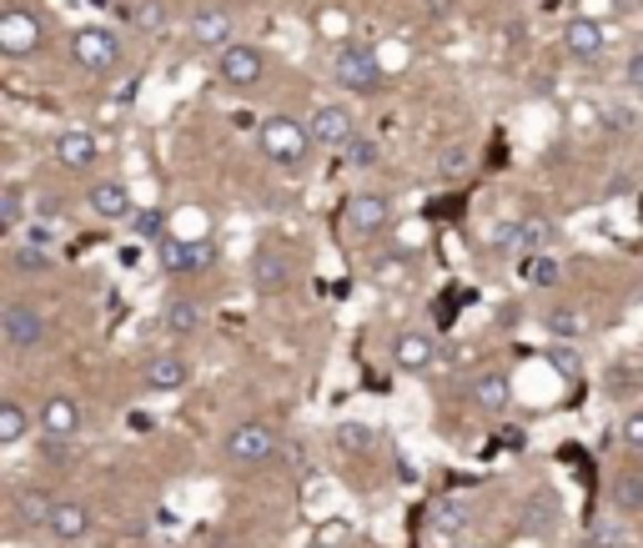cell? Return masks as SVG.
Returning a JSON list of instances; mask_svg holds the SVG:
<instances>
[{
    "mask_svg": "<svg viewBox=\"0 0 643 548\" xmlns=\"http://www.w3.org/2000/svg\"><path fill=\"white\" fill-rule=\"evenodd\" d=\"M71 61L81 71H91V76H106V71L121 66V35L106 31V25H81L71 35Z\"/></svg>",
    "mask_w": 643,
    "mask_h": 548,
    "instance_id": "5",
    "label": "cell"
},
{
    "mask_svg": "<svg viewBox=\"0 0 643 548\" xmlns=\"http://www.w3.org/2000/svg\"><path fill=\"white\" fill-rule=\"evenodd\" d=\"M156 262H162L166 277L207 272V267L217 262V241L211 237H162L156 241Z\"/></svg>",
    "mask_w": 643,
    "mask_h": 548,
    "instance_id": "4",
    "label": "cell"
},
{
    "mask_svg": "<svg viewBox=\"0 0 643 548\" xmlns=\"http://www.w3.org/2000/svg\"><path fill=\"white\" fill-rule=\"evenodd\" d=\"M132 227L142 231L146 241H162V237H166V221H162V211H136V217H132Z\"/></svg>",
    "mask_w": 643,
    "mask_h": 548,
    "instance_id": "35",
    "label": "cell"
},
{
    "mask_svg": "<svg viewBox=\"0 0 643 548\" xmlns=\"http://www.w3.org/2000/svg\"><path fill=\"white\" fill-rule=\"evenodd\" d=\"M307 132L322 152H348L357 142V116H352L342 101H317L312 116H307Z\"/></svg>",
    "mask_w": 643,
    "mask_h": 548,
    "instance_id": "6",
    "label": "cell"
},
{
    "mask_svg": "<svg viewBox=\"0 0 643 548\" xmlns=\"http://www.w3.org/2000/svg\"><path fill=\"white\" fill-rule=\"evenodd\" d=\"M221 453H227L231 468H257V463H267L277 453V428L262 423V417H247V423H237V428L227 433Z\"/></svg>",
    "mask_w": 643,
    "mask_h": 548,
    "instance_id": "3",
    "label": "cell"
},
{
    "mask_svg": "<svg viewBox=\"0 0 643 548\" xmlns=\"http://www.w3.org/2000/svg\"><path fill=\"white\" fill-rule=\"evenodd\" d=\"M338 443L348 453H367L372 448V428H357V423H348V428H338Z\"/></svg>",
    "mask_w": 643,
    "mask_h": 548,
    "instance_id": "34",
    "label": "cell"
},
{
    "mask_svg": "<svg viewBox=\"0 0 643 548\" xmlns=\"http://www.w3.org/2000/svg\"><path fill=\"white\" fill-rule=\"evenodd\" d=\"M312 548H338V544H328V538H317V544Z\"/></svg>",
    "mask_w": 643,
    "mask_h": 548,
    "instance_id": "42",
    "label": "cell"
},
{
    "mask_svg": "<svg viewBox=\"0 0 643 548\" xmlns=\"http://www.w3.org/2000/svg\"><path fill=\"white\" fill-rule=\"evenodd\" d=\"M377 142H352L348 146V166H377Z\"/></svg>",
    "mask_w": 643,
    "mask_h": 548,
    "instance_id": "36",
    "label": "cell"
},
{
    "mask_svg": "<svg viewBox=\"0 0 643 548\" xmlns=\"http://www.w3.org/2000/svg\"><path fill=\"white\" fill-rule=\"evenodd\" d=\"M312 132H307V121L297 116H267L262 126H257V152H262L267 166H277V172H302L307 162H312Z\"/></svg>",
    "mask_w": 643,
    "mask_h": 548,
    "instance_id": "1",
    "label": "cell"
},
{
    "mask_svg": "<svg viewBox=\"0 0 643 548\" xmlns=\"http://www.w3.org/2000/svg\"><path fill=\"white\" fill-rule=\"evenodd\" d=\"M543 328L553 332V338L573 342V338H583V332H589V318H583V308H568V302H558V308L543 312Z\"/></svg>",
    "mask_w": 643,
    "mask_h": 548,
    "instance_id": "30",
    "label": "cell"
},
{
    "mask_svg": "<svg viewBox=\"0 0 643 548\" xmlns=\"http://www.w3.org/2000/svg\"><path fill=\"white\" fill-rule=\"evenodd\" d=\"M563 51L573 55V61H599L603 51H609V31H603V21H593V15H568L563 21Z\"/></svg>",
    "mask_w": 643,
    "mask_h": 548,
    "instance_id": "13",
    "label": "cell"
},
{
    "mask_svg": "<svg viewBox=\"0 0 643 548\" xmlns=\"http://www.w3.org/2000/svg\"><path fill=\"white\" fill-rule=\"evenodd\" d=\"M473 407L488 417H502L512 407V383L508 373H478V383H473Z\"/></svg>",
    "mask_w": 643,
    "mask_h": 548,
    "instance_id": "20",
    "label": "cell"
},
{
    "mask_svg": "<svg viewBox=\"0 0 643 548\" xmlns=\"http://www.w3.org/2000/svg\"><path fill=\"white\" fill-rule=\"evenodd\" d=\"M518 237H523L528 252H548V247H553V221H548V217H523V221H518Z\"/></svg>",
    "mask_w": 643,
    "mask_h": 548,
    "instance_id": "32",
    "label": "cell"
},
{
    "mask_svg": "<svg viewBox=\"0 0 643 548\" xmlns=\"http://www.w3.org/2000/svg\"><path fill=\"white\" fill-rule=\"evenodd\" d=\"M45 332H51V322L41 318V308H31V302H6V312H0V342L11 352L41 348Z\"/></svg>",
    "mask_w": 643,
    "mask_h": 548,
    "instance_id": "9",
    "label": "cell"
},
{
    "mask_svg": "<svg viewBox=\"0 0 643 548\" xmlns=\"http://www.w3.org/2000/svg\"><path fill=\"white\" fill-rule=\"evenodd\" d=\"M86 528H91V508L61 498V504H55V514H51V524H45V534H51L55 544H76V538H86Z\"/></svg>",
    "mask_w": 643,
    "mask_h": 548,
    "instance_id": "21",
    "label": "cell"
},
{
    "mask_svg": "<svg viewBox=\"0 0 643 548\" xmlns=\"http://www.w3.org/2000/svg\"><path fill=\"white\" fill-rule=\"evenodd\" d=\"M191 41L201 45V51H227V45H237V21H231V11H197V21H191Z\"/></svg>",
    "mask_w": 643,
    "mask_h": 548,
    "instance_id": "19",
    "label": "cell"
},
{
    "mask_svg": "<svg viewBox=\"0 0 643 548\" xmlns=\"http://www.w3.org/2000/svg\"><path fill=\"white\" fill-rule=\"evenodd\" d=\"M342 227H348L357 241L382 237V231L393 227V201L382 197V192H352L348 207H342Z\"/></svg>",
    "mask_w": 643,
    "mask_h": 548,
    "instance_id": "7",
    "label": "cell"
},
{
    "mask_svg": "<svg viewBox=\"0 0 643 548\" xmlns=\"http://www.w3.org/2000/svg\"><path fill=\"white\" fill-rule=\"evenodd\" d=\"M25 211H31V192H25L21 182H6V187H0V231L15 237V231L25 227Z\"/></svg>",
    "mask_w": 643,
    "mask_h": 548,
    "instance_id": "26",
    "label": "cell"
},
{
    "mask_svg": "<svg viewBox=\"0 0 643 548\" xmlns=\"http://www.w3.org/2000/svg\"><path fill=\"white\" fill-rule=\"evenodd\" d=\"M623 81H629L633 96H643V51L629 55V66H623Z\"/></svg>",
    "mask_w": 643,
    "mask_h": 548,
    "instance_id": "37",
    "label": "cell"
},
{
    "mask_svg": "<svg viewBox=\"0 0 643 548\" xmlns=\"http://www.w3.org/2000/svg\"><path fill=\"white\" fill-rule=\"evenodd\" d=\"M417 277V257L413 252H382V257H372V282L377 287H407Z\"/></svg>",
    "mask_w": 643,
    "mask_h": 548,
    "instance_id": "24",
    "label": "cell"
},
{
    "mask_svg": "<svg viewBox=\"0 0 643 548\" xmlns=\"http://www.w3.org/2000/svg\"><path fill=\"white\" fill-rule=\"evenodd\" d=\"M427 534L437 538V544H453V538L468 534V508L463 504H437L433 518H427Z\"/></svg>",
    "mask_w": 643,
    "mask_h": 548,
    "instance_id": "27",
    "label": "cell"
},
{
    "mask_svg": "<svg viewBox=\"0 0 643 548\" xmlns=\"http://www.w3.org/2000/svg\"><path fill=\"white\" fill-rule=\"evenodd\" d=\"M609 126H613V132H629V126H633V116H629V111H623V106H613V111H609Z\"/></svg>",
    "mask_w": 643,
    "mask_h": 548,
    "instance_id": "40",
    "label": "cell"
},
{
    "mask_svg": "<svg viewBox=\"0 0 643 548\" xmlns=\"http://www.w3.org/2000/svg\"><path fill=\"white\" fill-rule=\"evenodd\" d=\"M619 438L629 453H643V407H633V413H623L619 423Z\"/></svg>",
    "mask_w": 643,
    "mask_h": 548,
    "instance_id": "33",
    "label": "cell"
},
{
    "mask_svg": "<svg viewBox=\"0 0 643 548\" xmlns=\"http://www.w3.org/2000/svg\"><path fill=\"white\" fill-rule=\"evenodd\" d=\"M287 282H292V257L282 252V247H257V257H251V287L262 297H272V292H287Z\"/></svg>",
    "mask_w": 643,
    "mask_h": 548,
    "instance_id": "16",
    "label": "cell"
},
{
    "mask_svg": "<svg viewBox=\"0 0 643 548\" xmlns=\"http://www.w3.org/2000/svg\"><path fill=\"white\" fill-rule=\"evenodd\" d=\"M25 433H31V413H25V403L21 397H6V403H0V448L25 443Z\"/></svg>",
    "mask_w": 643,
    "mask_h": 548,
    "instance_id": "29",
    "label": "cell"
},
{
    "mask_svg": "<svg viewBox=\"0 0 643 548\" xmlns=\"http://www.w3.org/2000/svg\"><path fill=\"white\" fill-rule=\"evenodd\" d=\"M443 166H447V172H453V176H458L463 166H468V156H463V152H447V162H443Z\"/></svg>",
    "mask_w": 643,
    "mask_h": 548,
    "instance_id": "41",
    "label": "cell"
},
{
    "mask_svg": "<svg viewBox=\"0 0 643 548\" xmlns=\"http://www.w3.org/2000/svg\"><path fill=\"white\" fill-rule=\"evenodd\" d=\"M609 498L623 508V514H643V473L639 468H619L609 483Z\"/></svg>",
    "mask_w": 643,
    "mask_h": 548,
    "instance_id": "28",
    "label": "cell"
},
{
    "mask_svg": "<svg viewBox=\"0 0 643 548\" xmlns=\"http://www.w3.org/2000/svg\"><path fill=\"white\" fill-rule=\"evenodd\" d=\"M86 211L101 221H132L136 217V197L126 182H116V176H101V182H91L86 187Z\"/></svg>",
    "mask_w": 643,
    "mask_h": 548,
    "instance_id": "12",
    "label": "cell"
},
{
    "mask_svg": "<svg viewBox=\"0 0 643 548\" xmlns=\"http://www.w3.org/2000/svg\"><path fill=\"white\" fill-rule=\"evenodd\" d=\"M558 518H563V504H558L548 488H538V494L523 498V508H518V524H523L528 538H553L558 534Z\"/></svg>",
    "mask_w": 643,
    "mask_h": 548,
    "instance_id": "18",
    "label": "cell"
},
{
    "mask_svg": "<svg viewBox=\"0 0 643 548\" xmlns=\"http://www.w3.org/2000/svg\"><path fill=\"white\" fill-rule=\"evenodd\" d=\"M523 277H528V287H553L558 277H563V267H558L553 252H533L523 262Z\"/></svg>",
    "mask_w": 643,
    "mask_h": 548,
    "instance_id": "31",
    "label": "cell"
},
{
    "mask_svg": "<svg viewBox=\"0 0 643 548\" xmlns=\"http://www.w3.org/2000/svg\"><path fill=\"white\" fill-rule=\"evenodd\" d=\"M548 358H553V368H558L563 378H578V352H573V348H553Z\"/></svg>",
    "mask_w": 643,
    "mask_h": 548,
    "instance_id": "39",
    "label": "cell"
},
{
    "mask_svg": "<svg viewBox=\"0 0 643 548\" xmlns=\"http://www.w3.org/2000/svg\"><path fill=\"white\" fill-rule=\"evenodd\" d=\"M443 362V348H437V338H427V332H397L393 338V368L407 378H427Z\"/></svg>",
    "mask_w": 643,
    "mask_h": 548,
    "instance_id": "11",
    "label": "cell"
},
{
    "mask_svg": "<svg viewBox=\"0 0 643 548\" xmlns=\"http://www.w3.org/2000/svg\"><path fill=\"white\" fill-rule=\"evenodd\" d=\"M11 267H15V272H25V277L51 272V267H55L51 241H41V237H15V247H11Z\"/></svg>",
    "mask_w": 643,
    "mask_h": 548,
    "instance_id": "23",
    "label": "cell"
},
{
    "mask_svg": "<svg viewBox=\"0 0 643 548\" xmlns=\"http://www.w3.org/2000/svg\"><path fill=\"white\" fill-rule=\"evenodd\" d=\"M593 548H623V528L619 524H599V528H593Z\"/></svg>",
    "mask_w": 643,
    "mask_h": 548,
    "instance_id": "38",
    "label": "cell"
},
{
    "mask_svg": "<svg viewBox=\"0 0 643 548\" xmlns=\"http://www.w3.org/2000/svg\"><path fill=\"white\" fill-rule=\"evenodd\" d=\"M217 76H221V86H231V91L262 86V81H267V55L257 51L251 41H237V45H227V51L217 55Z\"/></svg>",
    "mask_w": 643,
    "mask_h": 548,
    "instance_id": "8",
    "label": "cell"
},
{
    "mask_svg": "<svg viewBox=\"0 0 643 548\" xmlns=\"http://www.w3.org/2000/svg\"><path fill=\"white\" fill-rule=\"evenodd\" d=\"M35 423H41V433L45 438H76L81 433V423H86V413H81V403L71 393H51L41 403V417H35Z\"/></svg>",
    "mask_w": 643,
    "mask_h": 548,
    "instance_id": "15",
    "label": "cell"
},
{
    "mask_svg": "<svg viewBox=\"0 0 643 548\" xmlns=\"http://www.w3.org/2000/svg\"><path fill=\"white\" fill-rule=\"evenodd\" d=\"M332 81H338L342 91H352V96H372V91L387 86V71H382V55L372 51V45L348 41L332 55Z\"/></svg>",
    "mask_w": 643,
    "mask_h": 548,
    "instance_id": "2",
    "label": "cell"
},
{
    "mask_svg": "<svg viewBox=\"0 0 643 548\" xmlns=\"http://www.w3.org/2000/svg\"><path fill=\"white\" fill-rule=\"evenodd\" d=\"M45 41V25L35 11H25V6H11V11H0V51L11 55V61H25V55H35Z\"/></svg>",
    "mask_w": 643,
    "mask_h": 548,
    "instance_id": "10",
    "label": "cell"
},
{
    "mask_svg": "<svg viewBox=\"0 0 643 548\" xmlns=\"http://www.w3.org/2000/svg\"><path fill=\"white\" fill-rule=\"evenodd\" d=\"M142 383L152 387V393H182V387L191 383V362H186L182 352H156V358H146Z\"/></svg>",
    "mask_w": 643,
    "mask_h": 548,
    "instance_id": "17",
    "label": "cell"
},
{
    "mask_svg": "<svg viewBox=\"0 0 643 548\" xmlns=\"http://www.w3.org/2000/svg\"><path fill=\"white\" fill-rule=\"evenodd\" d=\"M51 156H55V166H66V172H91V166L101 162V142L86 126H66V132L51 142Z\"/></svg>",
    "mask_w": 643,
    "mask_h": 548,
    "instance_id": "14",
    "label": "cell"
},
{
    "mask_svg": "<svg viewBox=\"0 0 643 548\" xmlns=\"http://www.w3.org/2000/svg\"><path fill=\"white\" fill-rule=\"evenodd\" d=\"M201 322H207V312H201L197 297H172L162 308V328L172 332V338H197Z\"/></svg>",
    "mask_w": 643,
    "mask_h": 548,
    "instance_id": "22",
    "label": "cell"
},
{
    "mask_svg": "<svg viewBox=\"0 0 643 548\" xmlns=\"http://www.w3.org/2000/svg\"><path fill=\"white\" fill-rule=\"evenodd\" d=\"M55 504H61V498L45 494L41 483H31V488H21V498H15V518H21L25 528H45L55 514Z\"/></svg>",
    "mask_w": 643,
    "mask_h": 548,
    "instance_id": "25",
    "label": "cell"
}]
</instances>
